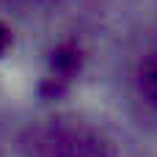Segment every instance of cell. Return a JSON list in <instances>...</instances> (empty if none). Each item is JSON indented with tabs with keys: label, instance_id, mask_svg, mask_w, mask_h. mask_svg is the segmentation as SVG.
<instances>
[{
	"label": "cell",
	"instance_id": "2",
	"mask_svg": "<svg viewBox=\"0 0 157 157\" xmlns=\"http://www.w3.org/2000/svg\"><path fill=\"white\" fill-rule=\"evenodd\" d=\"M138 91L144 102L157 113V44L146 50V55L138 63Z\"/></svg>",
	"mask_w": 157,
	"mask_h": 157
},
{
	"label": "cell",
	"instance_id": "3",
	"mask_svg": "<svg viewBox=\"0 0 157 157\" xmlns=\"http://www.w3.org/2000/svg\"><path fill=\"white\" fill-rule=\"evenodd\" d=\"M6 44H8V33L0 28V52H3V47H6Z\"/></svg>",
	"mask_w": 157,
	"mask_h": 157
},
{
	"label": "cell",
	"instance_id": "1",
	"mask_svg": "<svg viewBox=\"0 0 157 157\" xmlns=\"http://www.w3.org/2000/svg\"><path fill=\"white\" fill-rule=\"evenodd\" d=\"M33 157H108L105 141L83 127V124H69V121H55L41 127L33 135L30 144Z\"/></svg>",
	"mask_w": 157,
	"mask_h": 157
}]
</instances>
